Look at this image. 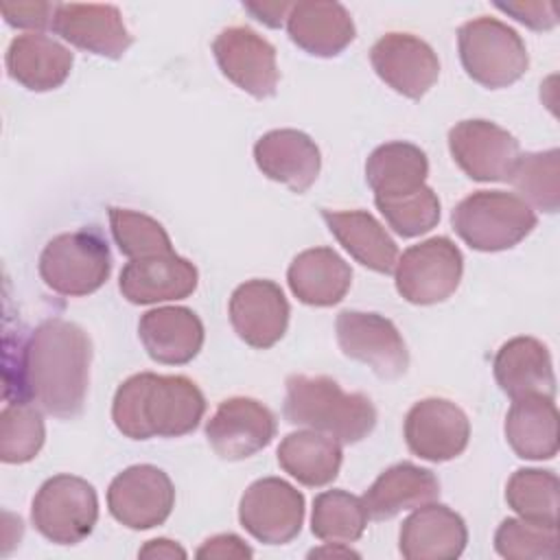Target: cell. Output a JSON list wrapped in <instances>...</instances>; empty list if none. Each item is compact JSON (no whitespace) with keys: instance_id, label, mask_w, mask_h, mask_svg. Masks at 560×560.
<instances>
[{"instance_id":"14","label":"cell","mask_w":560,"mask_h":560,"mask_svg":"<svg viewBox=\"0 0 560 560\" xmlns=\"http://www.w3.org/2000/svg\"><path fill=\"white\" fill-rule=\"evenodd\" d=\"M276 429V416L269 407L256 398L232 396L219 402L206 422V438L221 459L238 462L269 446Z\"/></svg>"},{"instance_id":"27","label":"cell","mask_w":560,"mask_h":560,"mask_svg":"<svg viewBox=\"0 0 560 560\" xmlns=\"http://www.w3.org/2000/svg\"><path fill=\"white\" fill-rule=\"evenodd\" d=\"M438 497L440 481L429 468L400 462L374 479L363 494V505L370 518L387 521L402 510L433 503Z\"/></svg>"},{"instance_id":"33","label":"cell","mask_w":560,"mask_h":560,"mask_svg":"<svg viewBox=\"0 0 560 560\" xmlns=\"http://www.w3.org/2000/svg\"><path fill=\"white\" fill-rule=\"evenodd\" d=\"M505 501L521 518L558 525L560 481L551 470L518 468L505 486Z\"/></svg>"},{"instance_id":"1","label":"cell","mask_w":560,"mask_h":560,"mask_svg":"<svg viewBox=\"0 0 560 560\" xmlns=\"http://www.w3.org/2000/svg\"><path fill=\"white\" fill-rule=\"evenodd\" d=\"M92 341L61 317L44 319L15 350L4 343V398L33 402L42 411L72 420L83 411L90 385Z\"/></svg>"},{"instance_id":"19","label":"cell","mask_w":560,"mask_h":560,"mask_svg":"<svg viewBox=\"0 0 560 560\" xmlns=\"http://www.w3.org/2000/svg\"><path fill=\"white\" fill-rule=\"evenodd\" d=\"M468 542L464 518L442 503H427L411 512L398 536V549L407 560H453Z\"/></svg>"},{"instance_id":"42","label":"cell","mask_w":560,"mask_h":560,"mask_svg":"<svg viewBox=\"0 0 560 560\" xmlns=\"http://www.w3.org/2000/svg\"><path fill=\"white\" fill-rule=\"evenodd\" d=\"M245 11H249L258 22L278 28L287 20L291 11V2H245Z\"/></svg>"},{"instance_id":"41","label":"cell","mask_w":560,"mask_h":560,"mask_svg":"<svg viewBox=\"0 0 560 560\" xmlns=\"http://www.w3.org/2000/svg\"><path fill=\"white\" fill-rule=\"evenodd\" d=\"M254 551L252 547L245 545L243 538L236 534H219L208 540L197 549V558H252Z\"/></svg>"},{"instance_id":"3","label":"cell","mask_w":560,"mask_h":560,"mask_svg":"<svg viewBox=\"0 0 560 560\" xmlns=\"http://www.w3.org/2000/svg\"><path fill=\"white\" fill-rule=\"evenodd\" d=\"M282 413L289 424L311 427L341 444H357L376 427L372 400L361 392H343L330 376H289Z\"/></svg>"},{"instance_id":"8","label":"cell","mask_w":560,"mask_h":560,"mask_svg":"<svg viewBox=\"0 0 560 560\" xmlns=\"http://www.w3.org/2000/svg\"><path fill=\"white\" fill-rule=\"evenodd\" d=\"M464 256L448 236H431L402 252L396 262V291L411 304L448 300L462 280Z\"/></svg>"},{"instance_id":"39","label":"cell","mask_w":560,"mask_h":560,"mask_svg":"<svg viewBox=\"0 0 560 560\" xmlns=\"http://www.w3.org/2000/svg\"><path fill=\"white\" fill-rule=\"evenodd\" d=\"M57 4L52 2H2L0 11L4 15V22L13 28H28V31H42L46 26H52Z\"/></svg>"},{"instance_id":"12","label":"cell","mask_w":560,"mask_h":560,"mask_svg":"<svg viewBox=\"0 0 560 560\" xmlns=\"http://www.w3.org/2000/svg\"><path fill=\"white\" fill-rule=\"evenodd\" d=\"M448 151L455 164L475 182H505L521 155L518 140L497 122L462 120L448 131Z\"/></svg>"},{"instance_id":"38","label":"cell","mask_w":560,"mask_h":560,"mask_svg":"<svg viewBox=\"0 0 560 560\" xmlns=\"http://www.w3.org/2000/svg\"><path fill=\"white\" fill-rule=\"evenodd\" d=\"M374 203L385 217L387 225L402 238L427 234L440 221V199L427 184L413 195L396 199H374Z\"/></svg>"},{"instance_id":"20","label":"cell","mask_w":560,"mask_h":560,"mask_svg":"<svg viewBox=\"0 0 560 560\" xmlns=\"http://www.w3.org/2000/svg\"><path fill=\"white\" fill-rule=\"evenodd\" d=\"M256 166L293 192H306L322 168V155L311 136L298 129H273L254 144Z\"/></svg>"},{"instance_id":"37","label":"cell","mask_w":560,"mask_h":560,"mask_svg":"<svg viewBox=\"0 0 560 560\" xmlns=\"http://www.w3.org/2000/svg\"><path fill=\"white\" fill-rule=\"evenodd\" d=\"M494 549L508 560H556L558 527L527 518H505L494 532Z\"/></svg>"},{"instance_id":"18","label":"cell","mask_w":560,"mask_h":560,"mask_svg":"<svg viewBox=\"0 0 560 560\" xmlns=\"http://www.w3.org/2000/svg\"><path fill=\"white\" fill-rule=\"evenodd\" d=\"M50 28L72 46L107 59H120L133 42L114 4L61 2Z\"/></svg>"},{"instance_id":"22","label":"cell","mask_w":560,"mask_h":560,"mask_svg":"<svg viewBox=\"0 0 560 560\" xmlns=\"http://www.w3.org/2000/svg\"><path fill=\"white\" fill-rule=\"evenodd\" d=\"M203 324L186 306H160L147 311L138 322V337L147 354L164 365L192 361L203 346Z\"/></svg>"},{"instance_id":"5","label":"cell","mask_w":560,"mask_h":560,"mask_svg":"<svg viewBox=\"0 0 560 560\" xmlns=\"http://www.w3.org/2000/svg\"><path fill=\"white\" fill-rule=\"evenodd\" d=\"M112 273V252L96 230L57 234L39 254V276L48 289L66 298L98 291Z\"/></svg>"},{"instance_id":"43","label":"cell","mask_w":560,"mask_h":560,"mask_svg":"<svg viewBox=\"0 0 560 560\" xmlns=\"http://www.w3.org/2000/svg\"><path fill=\"white\" fill-rule=\"evenodd\" d=\"M140 558H186V551L168 538H153L140 551Z\"/></svg>"},{"instance_id":"16","label":"cell","mask_w":560,"mask_h":560,"mask_svg":"<svg viewBox=\"0 0 560 560\" xmlns=\"http://www.w3.org/2000/svg\"><path fill=\"white\" fill-rule=\"evenodd\" d=\"M370 61L381 81L411 101H420L440 77L438 55L411 33H385L372 46Z\"/></svg>"},{"instance_id":"17","label":"cell","mask_w":560,"mask_h":560,"mask_svg":"<svg viewBox=\"0 0 560 560\" xmlns=\"http://www.w3.org/2000/svg\"><path fill=\"white\" fill-rule=\"evenodd\" d=\"M234 332L252 348L267 350L282 339L289 326V302L273 280H247L230 298Z\"/></svg>"},{"instance_id":"7","label":"cell","mask_w":560,"mask_h":560,"mask_svg":"<svg viewBox=\"0 0 560 560\" xmlns=\"http://www.w3.org/2000/svg\"><path fill=\"white\" fill-rule=\"evenodd\" d=\"M35 529L55 545H77L88 538L98 521V499L92 483L74 475L46 479L31 505Z\"/></svg>"},{"instance_id":"35","label":"cell","mask_w":560,"mask_h":560,"mask_svg":"<svg viewBox=\"0 0 560 560\" xmlns=\"http://www.w3.org/2000/svg\"><path fill=\"white\" fill-rule=\"evenodd\" d=\"M46 429L37 405L9 402L0 413V459L4 464L31 462L44 446Z\"/></svg>"},{"instance_id":"28","label":"cell","mask_w":560,"mask_h":560,"mask_svg":"<svg viewBox=\"0 0 560 560\" xmlns=\"http://www.w3.org/2000/svg\"><path fill=\"white\" fill-rule=\"evenodd\" d=\"M322 219L357 262L376 273L396 269L398 247L374 214L368 210H322Z\"/></svg>"},{"instance_id":"36","label":"cell","mask_w":560,"mask_h":560,"mask_svg":"<svg viewBox=\"0 0 560 560\" xmlns=\"http://www.w3.org/2000/svg\"><path fill=\"white\" fill-rule=\"evenodd\" d=\"M109 228L120 254L131 260L173 254L171 236L162 223L149 214L127 208H109Z\"/></svg>"},{"instance_id":"2","label":"cell","mask_w":560,"mask_h":560,"mask_svg":"<svg viewBox=\"0 0 560 560\" xmlns=\"http://www.w3.org/2000/svg\"><path fill=\"white\" fill-rule=\"evenodd\" d=\"M203 413V392L195 381L182 374H133L118 385L112 402L116 429L131 440L192 433Z\"/></svg>"},{"instance_id":"11","label":"cell","mask_w":560,"mask_h":560,"mask_svg":"<svg viewBox=\"0 0 560 560\" xmlns=\"http://www.w3.org/2000/svg\"><path fill=\"white\" fill-rule=\"evenodd\" d=\"M175 505L171 477L153 464H136L118 472L107 488L109 514L129 529L162 525Z\"/></svg>"},{"instance_id":"34","label":"cell","mask_w":560,"mask_h":560,"mask_svg":"<svg viewBox=\"0 0 560 560\" xmlns=\"http://www.w3.org/2000/svg\"><path fill=\"white\" fill-rule=\"evenodd\" d=\"M527 203L545 212L560 206V153L558 149L523 153L514 162L508 179Z\"/></svg>"},{"instance_id":"40","label":"cell","mask_w":560,"mask_h":560,"mask_svg":"<svg viewBox=\"0 0 560 560\" xmlns=\"http://www.w3.org/2000/svg\"><path fill=\"white\" fill-rule=\"evenodd\" d=\"M494 7L534 31H549L558 24L553 2H497Z\"/></svg>"},{"instance_id":"25","label":"cell","mask_w":560,"mask_h":560,"mask_svg":"<svg viewBox=\"0 0 560 560\" xmlns=\"http://www.w3.org/2000/svg\"><path fill=\"white\" fill-rule=\"evenodd\" d=\"M74 55L57 39L26 33L11 39L7 48V72L31 92H50L70 77Z\"/></svg>"},{"instance_id":"21","label":"cell","mask_w":560,"mask_h":560,"mask_svg":"<svg viewBox=\"0 0 560 560\" xmlns=\"http://www.w3.org/2000/svg\"><path fill=\"white\" fill-rule=\"evenodd\" d=\"M199 282L197 267L173 254L129 260L118 278V289L131 304H155L188 298Z\"/></svg>"},{"instance_id":"4","label":"cell","mask_w":560,"mask_h":560,"mask_svg":"<svg viewBox=\"0 0 560 560\" xmlns=\"http://www.w3.org/2000/svg\"><path fill=\"white\" fill-rule=\"evenodd\" d=\"M457 236L477 252H503L518 245L538 223L525 199L503 190H477L451 212Z\"/></svg>"},{"instance_id":"44","label":"cell","mask_w":560,"mask_h":560,"mask_svg":"<svg viewBox=\"0 0 560 560\" xmlns=\"http://www.w3.org/2000/svg\"><path fill=\"white\" fill-rule=\"evenodd\" d=\"M341 542H328V547H322V549H313L308 553V558L313 556H339V558H359L357 551H352L350 547H337Z\"/></svg>"},{"instance_id":"26","label":"cell","mask_w":560,"mask_h":560,"mask_svg":"<svg viewBox=\"0 0 560 560\" xmlns=\"http://www.w3.org/2000/svg\"><path fill=\"white\" fill-rule=\"evenodd\" d=\"M287 282L302 304L332 306L346 298L352 269L332 247H311L291 260Z\"/></svg>"},{"instance_id":"13","label":"cell","mask_w":560,"mask_h":560,"mask_svg":"<svg viewBox=\"0 0 560 560\" xmlns=\"http://www.w3.org/2000/svg\"><path fill=\"white\" fill-rule=\"evenodd\" d=\"M212 52L219 70L254 98L276 94L280 79L276 48L249 26L223 28L212 42Z\"/></svg>"},{"instance_id":"30","label":"cell","mask_w":560,"mask_h":560,"mask_svg":"<svg viewBox=\"0 0 560 560\" xmlns=\"http://www.w3.org/2000/svg\"><path fill=\"white\" fill-rule=\"evenodd\" d=\"M429 175L427 153L402 140L376 147L365 162V179L374 199H396L413 195L424 186Z\"/></svg>"},{"instance_id":"32","label":"cell","mask_w":560,"mask_h":560,"mask_svg":"<svg viewBox=\"0 0 560 560\" xmlns=\"http://www.w3.org/2000/svg\"><path fill=\"white\" fill-rule=\"evenodd\" d=\"M368 518L363 499L346 490H326L313 501L311 532L324 542L346 545L363 536Z\"/></svg>"},{"instance_id":"31","label":"cell","mask_w":560,"mask_h":560,"mask_svg":"<svg viewBox=\"0 0 560 560\" xmlns=\"http://www.w3.org/2000/svg\"><path fill=\"white\" fill-rule=\"evenodd\" d=\"M341 442L322 431H293L278 446V464L302 486L322 488L337 479Z\"/></svg>"},{"instance_id":"6","label":"cell","mask_w":560,"mask_h":560,"mask_svg":"<svg viewBox=\"0 0 560 560\" xmlns=\"http://www.w3.org/2000/svg\"><path fill=\"white\" fill-rule=\"evenodd\" d=\"M457 46L466 74L490 90L516 83L529 66L521 35L497 18L481 15L462 24Z\"/></svg>"},{"instance_id":"29","label":"cell","mask_w":560,"mask_h":560,"mask_svg":"<svg viewBox=\"0 0 560 560\" xmlns=\"http://www.w3.org/2000/svg\"><path fill=\"white\" fill-rule=\"evenodd\" d=\"M505 440L521 459H551L558 453V409L553 398L529 394L514 398L505 416Z\"/></svg>"},{"instance_id":"15","label":"cell","mask_w":560,"mask_h":560,"mask_svg":"<svg viewBox=\"0 0 560 560\" xmlns=\"http://www.w3.org/2000/svg\"><path fill=\"white\" fill-rule=\"evenodd\" d=\"M405 442L427 462H448L464 453L470 438L468 416L446 398H422L405 416Z\"/></svg>"},{"instance_id":"9","label":"cell","mask_w":560,"mask_h":560,"mask_svg":"<svg viewBox=\"0 0 560 560\" xmlns=\"http://www.w3.org/2000/svg\"><path fill=\"white\" fill-rule=\"evenodd\" d=\"M341 352L365 363L378 378H398L409 368V352L392 319L378 313L341 311L335 322Z\"/></svg>"},{"instance_id":"24","label":"cell","mask_w":560,"mask_h":560,"mask_svg":"<svg viewBox=\"0 0 560 560\" xmlns=\"http://www.w3.org/2000/svg\"><path fill=\"white\" fill-rule=\"evenodd\" d=\"M494 378L512 400L529 394L556 396L553 363L547 346L534 337H514L494 354Z\"/></svg>"},{"instance_id":"23","label":"cell","mask_w":560,"mask_h":560,"mask_svg":"<svg viewBox=\"0 0 560 560\" xmlns=\"http://www.w3.org/2000/svg\"><path fill=\"white\" fill-rule=\"evenodd\" d=\"M291 42L313 57H337L357 35L348 9L339 2L302 0L287 15Z\"/></svg>"},{"instance_id":"10","label":"cell","mask_w":560,"mask_h":560,"mask_svg":"<svg viewBox=\"0 0 560 560\" xmlns=\"http://www.w3.org/2000/svg\"><path fill=\"white\" fill-rule=\"evenodd\" d=\"M238 521L256 540L287 545L302 529L304 494L280 477L256 479L241 497Z\"/></svg>"}]
</instances>
